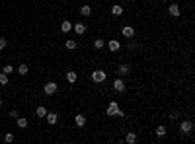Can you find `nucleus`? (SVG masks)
Masks as SVG:
<instances>
[{"label": "nucleus", "instance_id": "f257e3e1", "mask_svg": "<svg viewBox=\"0 0 195 144\" xmlns=\"http://www.w3.org/2000/svg\"><path fill=\"white\" fill-rule=\"evenodd\" d=\"M105 115H109V117H121V115H123V111H121L117 101H109L107 109H105Z\"/></svg>", "mask_w": 195, "mask_h": 144}, {"label": "nucleus", "instance_id": "f03ea898", "mask_svg": "<svg viewBox=\"0 0 195 144\" xmlns=\"http://www.w3.org/2000/svg\"><path fill=\"white\" fill-rule=\"evenodd\" d=\"M57 90H59V84L57 82H47L43 86V94L45 95H53V94H57Z\"/></svg>", "mask_w": 195, "mask_h": 144}, {"label": "nucleus", "instance_id": "7ed1b4c3", "mask_svg": "<svg viewBox=\"0 0 195 144\" xmlns=\"http://www.w3.org/2000/svg\"><path fill=\"white\" fill-rule=\"evenodd\" d=\"M105 78H107V74H105L103 70H94L92 72V82H96V84L105 82Z\"/></svg>", "mask_w": 195, "mask_h": 144}, {"label": "nucleus", "instance_id": "20e7f679", "mask_svg": "<svg viewBox=\"0 0 195 144\" xmlns=\"http://www.w3.org/2000/svg\"><path fill=\"white\" fill-rule=\"evenodd\" d=\"M113 90L115 92H119V94H123L125 90H127V86H125V82H123V78H115V82H113Z\"/></svg>", "mask_w": 195, "mask_h": 144}, {"label": "nucleus", "instance_id": "39448f33", "mask_svg": "<svg viewBox=\"0 0 195 144\" xmlns=\"http://www.w3.org/2000/svg\"><path fill=\"white\" fill-rule=\"evenodd\" d=\"M180 131L183 132V135H189V132L193 131V123H191V121H187V119H183V121H182V125H180Z\"/></svg>", "mask_w": 195, "mask_h": 144}, {"label": "nucleus", "instance_id": "423d86ee", "mask_svg": "<svg viewBox=\"0 0 195 144\" xmlns=\"http://www.w3.org/2000/svg\"><path fill=\"white\" fill-rule=\"evenodd\" d=\"M72 29H74L76 35H84L88 28H86V24H84V22H76V24H72Z\"/></svg>", "mask_w": 195, "mask_h": 144}, {"label": "nucleus", "instance_id": "0eeeda50", "mask_svg": "<svg viewBox=\"0 0 195 144\" xmlns=\"http://www.w3.org/2000/svg\"><path fill=\"white\" fill-rule=\"evenodd\" d=\"M168 14H170L172 18H178V16L182 14V10H180V6H178L176 2H174V4H170V6H168Z\"/></svg>", "mask_w": 195, "mask_h": 144}, {"label": "nucleus", "instance_id": "6e6552de", "mask_svg": "<svg viewBox=\"0 0 195 144\" xmlns=\"http://www.w3.org/2000/svg\"><path fill=\"white\" fill-rule=\"evenodd\" d=\"M121 35H123V37H129V39H131V37H135V28H131V25H125V28L121 29Z\"/></svg>", "mask_w": 195, "mask_h": 144}, {"label": "nucleus", "instance_id": "1a4fd4ad", "mask_svg": "<svg viewBox=\"0 0 195 144\" xmlns=\"http://www.w3.org/2000/svg\"><path fill=\"white\" fill-rule=\"evenodd\" d=\"M45 119H47V123H49V125H57V121H59V115H57V113H49V111H47Z\"/></svg>", "mask_w": 195, "mask_h": 144}, {"label": "nucleus", "instance_id": "9d476101", "mask_svg": "<svg viewBox=\"0 0 195 144\" xmlns=\"http://www.w3.org/2000/svg\"><path fill=\"white\" fill-rule=\"evenodd\" d=\"M119 47H121V45H119V41H117V39H111V41L107 43V49L111 51V53H117V51H119Z\"/></svg>", "mask_w": 195, "mask_h": 144}, {"label": "nucleus", "instance_id": "9b49d317", "mask_svg": "<svg viewBox=\"0 0 195 144\" xmlns=\"http://www.w3.org/2000/svg\"><path fill=\"white\" fill-rule=\"evenodd\" d=\"M129 72H131L129 65H119L117 66V74H119V76H125V74H129Z\"/></svg>", "mask_w": 195, "mask_h": 144}, {"label": "nucleus", "instance_id": "f8f14e48", "mask_svg": "<svg viewBox=\"0 0 195 144\" xmlns=\"http://www.w3.org/2000/svg\"><path fill=\"white\" fill-rule=\"evenodd\" d=\"M76 78H78V74H76L74 70H68V72H66V82H68V84H74Z\"/></svg>", "mask_w": 195, "mask_h": 144}, {"label": "nucleus", "instance_id": "ddd939ff", "mask_svg": "<svg viewBox=\"0 0 195 144\" xmlns=\"http://www.w3.org/2000/svg\"><path fill=\"white\" fill-rule=\"evenodd\" d=\"M70 29H72V22H68V20H65V22L61 24V31H62V33H68Z\"/></svg>", "mask_w": 195, "mask_h": 144}, {"label": "nucleus", "instance_id": "4468645a", "mask_svg": "<svg viewBox=\"0 0 195 144\" xmlns=\"http://www.w3.org/2000/svg\"><path fill=\"white\" fill-rule=\"evenodd\" d=\"M74 123H76V127H84L86 125V117L84 115H74Z\"/></svg>", "mask_w": 195, "mask_h": 144}, {"label": "nucleus", "instance_id": "2eb2a0df", "mask_svg": "<svg viewBox=\"0 0 195 144\" xmlns=\"http://www.w3.org/2000/svg\"><path fill=\"white\" fill-rule=\"evenodd\" d=\"M111 14H113V16H123V6L113 4V6H111Z\"/></svg>", "mask_w": 195, "mask_h": 144}, {"label": "nucleus", "instance_id": "dca6fc26", "mask_svg": "<svg viewBox=\"0 0 195 144\" xmlns=\"http://www.w3.org/2000/svg\"><path fill=\"white\" fill-rule=\"evenodd\" d=\"M125 142H127V144H135V142H137V132H127Z\"/></svg>", "mask_w": 195, "mask_h": 144}, {"label": "nucleus", "instance_id": "f3484780", "mask_svg": "<svg viewBox=\"0 0 195 144\" xmlns=\"http://www.w3.org/2000/svg\"><path fill=\"white\" fill-rule=\"evenodd\" d=\"M166 132H168V129H166L164 125H158V127H156V135L160 136V138H162V136H166Z\"/></svg>", "mask_w": 195, "mask_h": 144}, {"label": "nucleus", "instance_id": "a211bd4d", "mask_svg": "<svg viewBox=\"0 0 195 144\" xmlns=\"http://www.w3.org/2000/svg\"><path fill=\"white\" fill-rule=\"evenodd\" d=\"M35 115H37V117H39V119H43V117L47 115V109L43 107V105H39V107H37V109H35Z\"/></svg>", "mask_w": 195, "mask_h": 144}, {"label": "nucleus", "instance_id": "6ab92c4d", "mask_svg": "<svg viewBox=\"0 0 195 144\" xmlns=\"http://www.w3.org/2000/svg\"><path fill=\"white\" fill-rule=\"evenodd\" d=\"M80 14L84 16V18H88V16L92 14V6H88V4H86V6H82L80 8Z\"/></svg>", "mask_w": 195, "mask_h": 144}, {"label": "nucleus", "instance_id": "aec40b11", "mask_svg": "<svg viewBox=\"0 0 195 144\" xmlns=\"http://www.w3.org/2000/svg\"><path fill=\"white\" fill-rule=\"evenodd\" d=\"M16 123H18L20 129H25V127H28V119H25V117H20L18 115V121H16Z\"/></svg>", "mask_w": 195, "mask_h": 144}, {"label": "nucleus", "instance_id": "412c9836", "mask_svg": "<svg viewBox=\"0 0 195 144\" xmlns=\"http://www.w3.org/2000/svg\"><path fill=\"white\" fill-rule=\"evenodd\" d=\"M65 47H66V49H68V51H74V49H76V47H78V45H76V41H74V39H68V41H66V43H65Z\"/></svg>", "mask_w": 195, "mask_h": 144}, {"label": "nucleus", "instance_id": "4be33fe9", "mask_svg": "<svg viewBox=\"0 0 195 144\" xmlns=\"http://www.w3.org/2000/svg\"><path fill=\"white\" fill-rule=\"evenodd\" d=\"M18 72L22 74V76H25V74L29 72V68H28V65H25V62H24V65H20V66H18Z\"/></svg>", "mask_w": 195, "mask_h": 144}, {"label": "nucleus", "instance_id": "5701e85b", "mask_svg": "<svg viewBox=\"0 0 195 144\" xmlns=\"http://www.w3.org/2000/svg\"><path fill=\"white\" fill-rule=\"evenodd\" d=\"M6 84H8V74L0 72V86H6Z\"/></svg>", "mask_w": 195, "mask_h": 144}, {"label": "nucleus", "instance_id": "b1692460", "mask_svg": "<svg viewBox=\"0 0 195 144\" xmlns=\"http://www.w3.org/2000/svg\"><path fill=\"white\" fill-rule=\"evenodd\" d=\"M94 47H96V49H103V47H105V41H103V39H96V41H94Z\"/></svg>", "mask_w": 195, "mask_h": 144}, {"label": "nucleus", "instance_id": "393cba45", "mask_svg": "<svg viewBox=\"0 0 195 144\" xmlns=\"http://www.w3.org/2000/svg\"><path fill=\"white\" fill-rule=\"evenodd\" d=\"M2 72H4V74H8V76H10V74L14 72V68H12V65H6V66L2 68Z\"/></svg>", "mask_w": 195, "mask_h": 144}, {"label": "nucleus", "instance_id": "a878e982", "mask_svg": "<svg viewBox=\"0 0 195 144\" xmlns=\"http://www.w3.org/2000/svg\"><path fill=\"white\" fill-rule=\"evenodd\" d=\"M14 140V135L12 132H6V135H4V142H12Z\"/></svg>", "mask_w": 195, "mask_h": 144}, {"label": "nucleus", "instance_id": "bb28decb", "mask_svg": "<svg viewBox=\"0 0 195 144\" xmlns=\"http://www.w3.org/2000/svg\"><path fill=\"white\" fill-rule=\"evenodd\" d=\"M6 45H8V41L4 39V37H0V51H2V49H6Z\"/></svg>", "mask_w": 195, "mask_h": 144}, {"label": "nucleus", "instance_id": "cd10ccee", "mask_svg": "<svg viewBox=\"0 0 195 144\" xmlns=\"http://www.w3.org/2000/svg\"><path fill=\"white\" fill-rule=\"evenodd\" d=\"M18 109H12V111H10V117H14V119H18Z\"/></svg>", "mask_w": 195, "mask_h": 144}, {"label": "nucleus", "instance_id": "c85d7f7f", "mask_svg": "<svg viewBox=\"0 0 195 144\" xmlns=\"http://www.w3.org/2000/svg\"><path fill=\"white\" fill-rule=\"evenodd\" d=\"M170 119H172V121L178 119V113H176V111H172V113H170Z\"/></svg>", "mask_w": 195, "mask_h": 144}, {"label": "nucleus", "instance_id": "c756f323", "mask_svg": "<svg viewBox=\"0 0 195 144\" xmlns=\"http://www.w3.org/2000/svg\"><path fill=\"white\" fill-rule=\"evenodd\" d=\"M0 107H2V99H0Z\"/></svg>", "mask_w": 195, "mask_h": 144}]
</instances>
